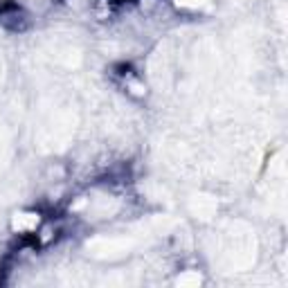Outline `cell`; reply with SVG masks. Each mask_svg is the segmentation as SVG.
<instances>
[{
	"mask_svg": "<svg viewBox=\"0 0 288 288\" xmlns=\"http://www.w3.org/2000/svg\"><path fill=\"white\" fill-rule=\"evenodd\" d=\"M36 223H38V216H34V214H18L16 219H14V228H16V230L34 228Z\"/></svg>",
	"mask_w": 288,
	"mask_h": 288,
	"instance_id": "cell-1",
	"label": "cell"
},
{
	"mask_svg": "<svg viewBox=\"0 0 288 288\" xmlns=\"http://www.w3.org/2000/svg\"><path fill=\"white\" fill-rule=\"evenodd\" d=\"M180 286H187V284H200V275H196V272H187V275H182L178 279Z\"/></svg>",
	"mask_w": 288,
	"mask_h": 288,
	"instance_id": "cell-2",
	"label": "cell"
},
{
	"mask_svg": "<svg viewBox=\"0 0 288 288\" xmlns=\"http://www.w3.org/2000/svg\"><path fill=\"white\" fill-rule=\"evenodd\" d=\"M203 3L205 0H178V5H185V7H198Z\"/></svg>",
	"mask_w": 288,
	"mask_h": 288,
	"instance_id": "cell-3",
	"label": "cell"
}]
</instances>
